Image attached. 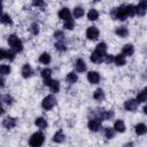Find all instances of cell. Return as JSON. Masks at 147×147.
I'll return each instance as SVG.
<instances>
[{
  "label": "cell",
  "instance_id": "obj_1",
  "mask_svg": "<svg viewBox=\"0 0 147 147\" xmlns=\"http://www.w3.org/2000/svg\"><path fill=\"white\" fill-rule=\"evenodd\" d=\"M110 16L114 20H119V21H124L127 17V13H126V5H121L117 8H113V10L110 11Z\"/></svg>",
  "mask_w": 147,
  "mask_h": 147
},
{
  "label": "cell",
  "instance_id": "obj_2",
  "mask_svg": "<svg viewBox=\"0 0 147 147\" xmlns=\"http://www.w3.org/2000/svg\"><path fill=\"white\" fill-rule=\"evenodd\" d=\"M45 141V136L41 132L33 133L29 139V145L31 147H40Z\"/></svg>",
  "mask_w": 147,
  "mask_h": 147
},
{
  "label": "cell",
  "instance_id": "obj_3",
  "mask_svg": "<svg viewBox=\"0 0 147 147\" xmlns=\"http://www.w3.org/2000/svg\"><path fill=\"white\" fill-rule=\"evenodd\" d=\"M8 44H9V46H10V48H11L15 53L21 52V51L23 49V44H22V41H21L15 34H10V36L8 37Z\"/></svg>",
  "mask_w": 147,
  "mask_h": 147
},
{
  "label": "cell",
  "instance_id": "obj_4",
  "mask_svg": "<svg viewBox=\"0 0 147 147\" xmlns=\"http://www.w3.org/2000/svg\"><path fill=\"white\" fill-rule=\"evenodd\" d=\"M55 105H56V99L53 95H47L46 98H44L41 102V106L45 110H51Z\"/></svg>",
  "mask_w": 147,
  "mask_h": 147
},
{
  "label": "cell",
  "instance_id": "obj_5",
  "mask_svg": "<svg viewBox=\"0 0 147 147\" xmlns=\"http://www.w3.org/2000/svg\"><path fill=\"white\" fill-rule=\"evenodd\" d=\"M96 115H98V118L102 122V121H105V119H110V118H113L114 117V111H111V110H103V109H99V111L96 113Z\"/></svg>",
  "mask_w": 147,
  "mask_h": 147
},
{
  "label": "cell",
  "instance_id": "obj_6",
  "mask_svg": "<svg viewBox=\"0 0 147 147\" xmlns=\"http://www.w3.org/2000/svg\"><path fill=\"white\" fill-rule=\"evenodd\" d=\"M86 37L90 39V40H96L99 38V30L98 28L95 26H90L87 30H86Z\"/></svg>",
  "mask_w": 147,
  "mask_h": 147
},
{
  "label": "cell",
  "instance_id": "obj_7",
  "mask_svg": "<svg viewBox=\"0 0 147 147\" xmlns=\"http://www.w3.org/2000/svg\"><path fill=\"white\" fill-rule=\"evenodd\" d=\"M101 127V121L95 117V118H92L88 121V129L92 131V132H96L99 131V129Z\"/></svg>",
  "mask_w": 147,
  "mask_h": 147
},
{
  "label": "cell",
  "instance_id": "obj_8",
  "mask_svg": "<svg viewBox=\"0 0 147 147\" xmlns=\"http://www.w3.org/2000/svg\"><path fill=\"white\" fill-rule=\"evenodd\" d=\"M136 8H137V14L140 15V16H144V15L146 14V11H147V0L140 1V2L136 6Z\"/></svg>",
  "mask_w": 147,
  "mask_h": 147
},
{
  "label": "cell",
  "instance_id": "obj_9",
  "mask_svg": "<svg viewBox=\"0 0 147 147\" xmlns=\"http://www.w3.org/2000/svg\"><path fill=\"white\" fill-rule=\"evenodd\" d=\"M137 107H138V102H137V100H133V99H129L124 103V108L127 111H134L137 109Z\"/></svg>",
  "mask_w": 147,
  "mask_h": 147
},
{
  "label": "cell",
  "instance_id": "obj_10",
  "mask_svg": "<svg viewBox=\"0 0 147 147\" xmlns=\"http://www.w3.org/2000/svg\"><path fill=\"white\" fill-rule=\"evenodd\" d=\"M57 15H59V17H60L61 20H63V21H68V20L71 18V13H70L69 8H67V7L60 9V11H59Z\"/></svg>",
  "mask_w": 147,
  "mask_h": 147
},
{
  "label": "cell",
  "instance_id": "obj_11",
  "mask_svg": "<svg viewBox=\"0 0 147 147\" xmlns=\"http://www.w3.org/2000/svg\"><path fill=\"white\" fill-rule=\"evenodd\" d=\"M15 52L13 51V49H10V51H6V49H1V59H8L9 61H13L14 59H15Z\"/></svg>",
  "mask_w": 147,
  "mask_h": 147
},
{
  "label": "cell",
  "instance_id": "obj_12",
  "mask_svg": "<svg viewBox=\"0 0 147 147\" xmlns=\"http://www.w3.org/2000/svg\"><path fill=\"white\" fill-rule=\"evenodd\" d=\"M87 79H88V82L91 84H96L100 80V75L96 71H90L87 74Z\"/></svg>",
  "mask_w": 147,
  "mask_h": 147
},
{
  "label": "cell",
  "instance_id": "obj_13",
  "mask_svg": "<svg viewBox=\"0 0 147 147\" xmlns=\"http://www.w3.org/2000/svg\"><path fill=\"white\" fill-rule=\"evenodd\" d=\"M2 125L6 127V129H13L15 125H16V119L14 117H6L2 122Z\"/></svg>",
  "mask_w": 147,
  "mask_h": 147
},
{
  "label": "cell",
  "instance_id": "obj_14",
  "mask_svg": "<svg viewBox=\"0 0 147 147\" xmlns=\"http://www.w3.org/2000/svg\"><path fill=\"white\" fill-rule=\"evenodd\" d=\"M133 53H134V47H133V45L126 44V45L123 46V49H122V54H123V55L131 56V55H133Z\"/></svg>",
  "mask_w": 147,
  "mask_h": 147
},
{
  "label": "cell",
  "instance_id": "obj_15",
  "mask_svg": "<svg viewBox=\"0 0 147 147\" xmlns=\"http://www.w3.org/2000/svg\"><path fill=\"white\" fill-rule=\"evenodd\" d=\"M21 72H22V76H23L24 78H29V77H31L32 74H33V71H32L30 64H28V63L22 67V71H21Z\"/></svg>",
  "mask_w": 147,
  "mask_h": 147
},
{
  "label": "cell",
  "instance_id": "obj_16",
  "mask_svg": "<svg viewBox=\"0 0 147 147\" xmlns=\"http://www.w3.org/2000/svg\"><path fill=\"white\" fill-rule=\"evenodd\" d=\"M134 131H136V133L138 136H142V134H145L147 132V126L144 123H139V124H137L134 126Z\"/></svg>",
  "mask_w": 147,
  "mask_h": 147
},
{
  "label": "cell",
  "instance_id": "obj_17",
  "mask_svg": "<svg viewBox=\"0 0 147 147\" xmlns=\"http://www.w3.org/2000/svg\"><path fill=\"white\" fill-rule=\"evenodd\" d=\"M103 57H105V55L98 53L96 51H94V52L91 54V61L94 62V63H99V62L103 61Z\"/></svg>",
  "mask_w": 147,
  "mask_h": 147
},
{
  "label": "cell",
  "instance_id": "obj_18",
  "mask_svg": "<svg viewBox=\"0 0 147 147\" xmlns=\"http://www.w3.org/2000/svg\"><path fill=\"white\" fill-rule=\"evenodd\" d=\"M114 62H115V64L118 65V67L124 65L125 62H126V60H125V55H123V54H117V55L114 57Z\"/></svg>",
  "mask_w": 147,
  "mask_h": 147
},
{
  "label": "cell",
  "instance_id": "obj_19",
  "mask_svg": "<svg viewBox=\"0 0 147 147\" xmlns=\"http://www.w3.org/2000/svg\"><path fill=\"white\" fill-rule=\"evenodd\" d=\"M115 32H116V34H117L118 37H121V38H125V37H127V34H129V30L126 29V26H118Z\"/></svg>",
  "mask_w": 147,
  "mask_h": 147
},
{
  "label": "cell",
  "instance_id": "obj_20",
  "mask_svg": "<svg viewBox=\"0 0 147 147\" xmlns=\"http://www.w3.org/2000/svg\"><path fill=\"white\" fill-rule=\"evenodd\" d=\"M114 130L117 131V132H121V133L124 132L125 131V124H124V122L122 119L116 121L115 124H114Z\"/></svg>",
  "mask_w": 147,
  "mask_h": 147
},
{
  "label": "cell",
  "instance_id": "obj_21",
  "mask_svg": "<svg viewBox=\"0 0 147 147\" xmlns=\"http://www.w3.org/2000/svg\"><path fill=\"white\" fill-rule=\"evenodd\" d=\"M76 70H77L78 72H83V71L86 70V63H85L82 59H78V60L76 61Z\"/></svg>",
  "mask_w": 147,
  "mask_h": 147
},
{
  "label": "cell",
  "instance_id": "obj_22",
  "mask_svg": "<svg viewBox=\"0 0 147 147\" xmlns=\"http://www.w3.org/2000/svg\"><path fill=\"white\" fill-rule=\"evenodd\" d=\"M93 98H94V100H96V101H102V100L105 99V92H103L101 88H98V90L94 91Z\"/></svg>",
  "mask_w": 147,
  "mask_h": 147
},
{
  "label": "cell",
  "instance_id": "obj_23",
  "mask_svg": "<svg viewBox=\"0 0 147 147\" xmlns=\"http://www.w3.org/2000/svg\"><path fill=\"white\" fill-rule=\"evenodd\" d=\"M87 18L90 20V21H96L98 18H99V13H98V10L96 9H90V11L87 13Z\"/></svg>",
  "mask_w": 147,
  "mask_h": 147
},
{
  "label": "cell",
  "instance_id": "obj_24",
  "mask_svg": "<svg viewBox=\"0 0 147 147\" xmlns=\"http://www.w3.org/2000/svg\"><path fill=\"white\" fill-rule=\"evenodd\" d=\"M39 62L42 63V64H48L51 62V55L46 52H44L40 56H39Z\"/></svg>",
  "mask_w": 147,
  "mask_h": 147
},
{
  "label": "cell",
  "instance_id": "obj_25",
  "mask_svg": "<svg viewBox=\"0 0 147 147\" xmlns=\"http://www.w3.org/2000/svg\"><path fill=\"white\" fill-rule=\"evenodd\" d=\"M64 139H65V136L62 131H57L53 136V141H55V142H62V141H64Z\"/></svg>",
  "mask_w": 147,
  "mask_h": 147
},
{
  "label": "cell",
  "instance_id": "obj_26",
  "mask_svg": "<svg viewBox=\"0 0 147 147\" xmlns=\"http://www.w3.org/2000/svg\"><path fill=\"white\" fill-rule=\"evenodd\" d=\"M94 51H96L98 53H100V54H102V55H106L107 53V45L105 44V42H100V44H98L96 45V47H95V49Z\"/></svg>",
  "mask_w": 147,
  "mask_h": 147
},
{
  "label": "cell",
  "instance_id": "obj_27",
  "mask_svg": "<svg viewBox=\"0 0 147 147\" xmlns=\"http://www.w3.org/2000/svg\"><path fill=\"white\" fill-rule=\"evenodd\" d=\"M126 13H127V17H133L137 14V8L133 5H126Z\"/></svg>",
  "mask_w": 147,
  "mask_h": 147
},
{
  "label": "cell",
  "instance_id": "obj_28",
  "mask_svg": "<svg viewBox=\"0 0 147 147\" xmlns=\"http://www.w3.org/2000/svg\"><path fill=\"white\" fill-rule=\"evenodd\" d=\"M1 23L2 24H6V25H11L13 24V21H11L10 16L8 14L2 13V15H1Z\"/></svg>",
  "mask_w": 147,
  "mask_h": 147
},
{
  "label": "cell",
  "instance_id": "obj_29",
  "mask_svg": "<svg viewBox=\"0 0 147 147\" xmlns=\"http://www.w3.org/2000/svg\"><path fill=\"white\" fill-rule=\"evenodd\" d=\"M34 123L39 129H46V126H47V122H46V119L44 117H38Z\"/></svg>",
  "mask_w": 147,
  "mask_h": 147
},
{
  "label": "cell",
  "instance_id": "obj_30",
  "mask_svg": "<svg viewBox=\"0 0 147 147\" xmlns=\"http://www.w3.org/2000/svg\"><path fill=\"white\" fill-rule=\"evenodd\" d=\"M65 79H67V82H68V83L74 84V83H76V82H77L78 77H77V74H75V72H69V74L67 75Z\"/></svg>",
  "mask_w": 147,
  "mask_h": 147
},
{
  "label": "cell",
  "instance_id": "obj_31",
  "mask_svg": "<svg viewBox=\"0 0 147 147\" xmlns=\"http://www.w3.org/2000/svg\"><path fill=\"white\" fill-rule=\"evenodd\" d=\"M137 102L138 103H141V102H145V101H147V94H146V92L145 91H141V92H139L138 94H137Z\"/></svg>",
  "mask_w": 147,
  "mask_h": 147
},
{
  "label": "cell",
  "instance_id": "obj_32",
  "mask_svg": "<svg viewBox=\"0 0 147 147\" xmlns=\"http://www.w3.org/2000/svg\"><path fill=\"white\" fill-rule=\"evenodd\" d=\"M48 87L51 88V91H52V92L56 93V92H59V90H60V83H59L57 80H52Z\"/></svg>",
  "mask_w": 147,
  "mask_h": 147
},
{
  "label": "cell",
  "instance_id": "obj_33",
  "mask_svg": "<svg viewBox=\"0 0 147 147\" xmlns=\"http://www.w3.org/2000/svg\"><path fill=\"white\" fill-rule=\"evenodd\" d=\"M51 76H52V70L48 69V68H45L41 70V77L44 79H51Z\"/></svg>",
  "mask_w": 147,
  "mask_h": 147
},
{
  "label": "cell",
  "instance_id": "obj_34",
  "mask_svg": "<svg viewBox=\"0 0 147 147\" xmlns=\"http://www.w3.org/2000/svg\"><path fill=\"white\" fill-rule=\"evenodd\" d=\"M1 101H2V103L3 105H8V106H10L11 103H13V98L10 96V95H8V94H6V95H2L1 96Z\"/></svg>",
  "mask_w": 147,
  "mask_h": 147
},
{
  "label": "cell",
  "instance_id": "obj_35",
  "mask_svg": "<svg viewBox=\"0 0 147 147\" xmlns=\"http://www.w3.org/2000/svg\"><path fill=\"white\" fill-rule=\"evenodd\" d=\"M105 136H106L107 139L114 138V136H115V130H114V129H110V127H106V129H105Z\"/></svg>",
  "mask_w": 147,
  "mask_h": 147
},
{
  "label": "cell",
  "instance_id": "obj_36",
  "mask_svg": "<svg viewBox=\"0 0 147 147\" xmlns=\"http://www.w3.org/2000/svg\"><path fill=\"white\" fill-rule=\"evenodd\" d=\"M84 15V9L82 8V7H76L75 9H74V16L76 17V18H79V17H82Z\"/></svg>",
  "mask_w": 147,
  "mask_h": 147
},
{
  "label": "cell",
  "instance_id": "obj_37",
  "mask_svg": "<svg viewBox=\"0 0 147 147\" xmlns=\"http://www.w3.org/2000/svg\"><path fill=\"white\" fill-rule=\"evenodd\" d=\"M65 29H68V30H72L74 28H75V22H74V20L72 18H70V20H68V21H64V25H63Z\"/></svg>",
  "mask_w": 147,
  "mask_h": 147
},
{
  "label": "cell",
  "instance_id": "obj_38",
  "mask_svg": "<svg viewBox=\"0 0 147 147\" xmlns=\"http://www.w3.org/2000/svg\"><path fill=\"white\" fill-rule=\"evenodd\" d=\"M30 31H31V33L32 34H38L39 33V25H38V23H32L31 24V26H30Z\"/></svg>",
  "mask_w": 147,
  "mask_h": 147
},
{
  "label": "cell",
  "instance_id": "obj_39",
  "mask_svg": "<svg viewBox=\"0 0 147 147\" xmlns=\"http://www.w3.org/2000/svg\"><path fill=\"white\" fill-rule=\"evenodd\" d=\"M54 46H55V48H56L57 51H60V52H63V51H65V49H67L65 44H64L63 41H56Z\"/></svg>",
  "mask_w": 147,
  "mask_h": 147
},
{
  "label": "cell",
  "instance_id": "obj_40",
  "mask_svg": "<svg viewBox=\"0 0 147 147\" xmlns=\"http://www.w3.org/2000/svg\"><path fill=\"white\" fill-rule=\"evenodd\" d=\"M0 72H1L2 76H3V75H8V74L10 72V67L7 65V64H2V65L0 67Z\"/></svg>",
  "mask_w": 147,
  "mask_h": 147
},
{
  "label": "cell",
  "instance_id": "obj_41",
  "mask_svg": "<svg viewBox=\"0 0 147 147\" xmlns=\"http://www.w3.org/2000/svg\"><path fill=\"white\" fill-rule=\"evenodd\" d=\"M54 38H56L59 41H63L64 34H63L62 31H55V32H54Z\"/></svg>",
  "mask_w": 147,
  "mask_h": 147
},
{
  "label": "cell",
  "instance_id": "obj_42",
  "mask_svg": "<svg viewBox=\"0 0 147 147\" xmlns=\"http://www.w3.org/2000/svg\"><path fill=\"white\" fill-rule=\"evenodd\" d=\"M103 61H105L106 63H111V62L114 61V56L110 55V54H106L105 57H103Z\"/></svg>",
  "mask_w": 147,
  "mask_h": 147
},
{
  "label": "cell",
  "instance_id": "obj_43",
  "mask_svg": "<svg viewBox=\"0 0 147 147\" xmlns=\"http://www.w3.org/2000/svg\"><path fill=\"white\" fill-rule=\"evenodd\" d=\"M32 5H33L34 7H41V8H42V7L45 6V2H44V1L38 0V1H33V2H32Z\"/></svg>",
  "mask_w": 147,
  "mask_h": 147
},
{
  "label": "cell",
  "instance_id": "obj_44",
  "mask_svg": "<svg viewBox=\"0 0 147 147\" xmlns=\"http://www.w3.org/2000/svg\"><path fill=\"white\" fill-rule=\"evenodd\" d=\"M5 85V79H3V76H1V87H3Z\"/></svg>",
  "mask_w": 147,
  "mask_h": 147
},
{
  "label": "cell",
  "instance_id": "obj_45",
  "mask_svg": "<svg viewBox=\"0 0 147 147\" xmlns=\"http://www.w3.org/2000/svg\"><path fill=\"white\" fill-rule=\"evenodd\" d=\"M144 113H145V114L147 115V105H146V106L144 107Z\"/></svg>",
  "mask_w": 147,
  "mask_h": 147
},
{
  "label": "cell",
  "instance_id": "obj_46",
  "mask_svg": "<svg viewBox=\"0 0 147 147\" xmlns=\"http://www.w3.org/2000/svg\"><path fill=\"white\" fill-rule=\"evenodd\" d=\"M124 147H133V145H132V144L130 142V144H126V145H125Z\"/></svg>",
  "mask_w": 147,
  "mask_h": 147
},
{
  "label": "cell",
  "instance_id": "obj_47",
  "mask_svg": "<svg viewBox=\"0 0 147 147\" xmlns=\"http://www.w3.org/2000/svg\"><path fill=\"white\" fill-rule=\"evenodd\" d=\"M144 91H145V92H146V94H147V86L145 87V90H144Z\"/></svg>",
  "mask_w": 147,
  "mask_h": 147
}]
</instances>
